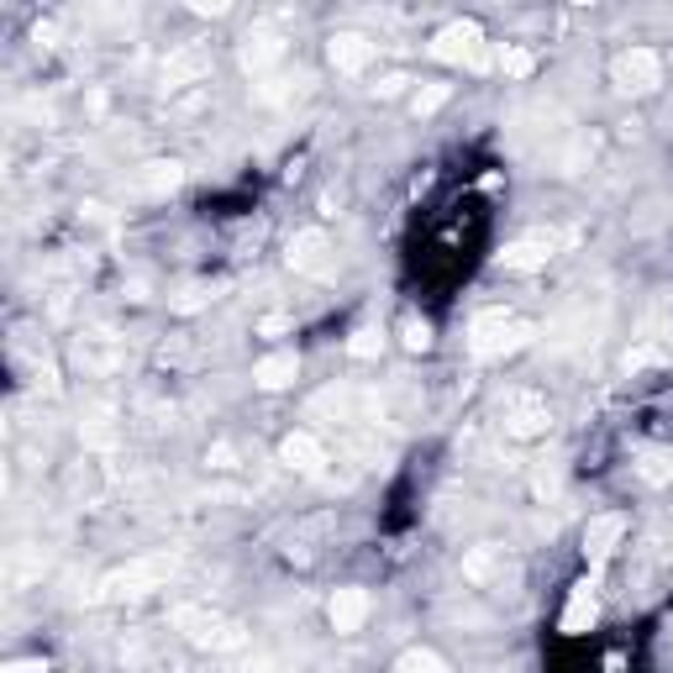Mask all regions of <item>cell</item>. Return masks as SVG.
<instances>
[{"label":"cell","mask_w":673,"mask_h":673,"mask_svg":"<svg viewBox=\"0 0 673 673\" xmlns=\"http://www.w3.org/2000/svg\"><path fill=\"white\" fill-rule=\"evenodd\" d=\"M537 337V326L516 311H479L469 322V352L473 358H505V352H521Z\"/></svg>","instance_id":"cell-1"},{"label":"cell","mask_w":673,"mask_h":673,"mask_svg":"<svg viewBox=\"0 0 673 673\" xmlns=\"http://www.w3.org/2000/svg\"><path fill=\"white\" fill-rule=\"evenodd\" d=\"M175 574H179V553H147V557H132L117 574H106L100 594L106 600H132V594H147V589H164Z\"/></svg>","instance_id":"cell-2"},{"label":"cell","mask_w":673,"mask_h":673,"mask_svg":"<svg viewBox=\"0 0 673 673\" xmlns=\"http://www.w3.org/2000/svg\"><path fill=\"white\" fill-rule=\"evenodd\" d=\"M432 59L453 63V69H490L484 27H479V22H447V27L432 37Z\"/></svg>","instance_id":"cell-3"},{"label":"cell","mask_w":673,"mask_h":673,"mask_svg":"<svg viewBox=\"0 0 673 673\" xmlns=\"http://www.w3.org/2000/svg\"><path fill=\"white\" fill-rule=\"evenodd\" d=\"M500 426H505V437L531 442V437H542V432L553 426V410H548L542 395H531V389H510L505 406H500Z\"/></svg>","instance_id":"cell-4"},{"label":"cell","mask_w":673,"mask_h":673,"mask_svg":"<svg viewBox=\"0 0 673 673\" xmlns=\"http://www.w3.org/2000/svg\"><path fill=\"white\" fill-rule=\"evenodd\" d=\"M285 264H290L300 279H332V268H337V259H332V237H326L322 227L295 232L290 248H285Z\"/></svg>","instance_id":"cell-5"},{"label":"cell","mask_w":673,"mask_h":673,"mask_svg":"<svg viewBox=\"0 0 673 673\" xmlns=\"http://www.w3.org/2000/svg\"><path fill=\"white\" fill-rule=\"evenodd\" d=\"M557 248H563L557 232H527V237H516V242H505L495 253V264L505 268V274H537V268L553 264Z\"/></svg>","instance_id":"cell-6"},{"label":"cell","mask_w":673,"mask_h":673,"mask_svg":"<svg viewBox=\"0 0 673 673\" xmlns=\"http://www.w3.org/2000/svg\"><path fill=\"white\" fill-rule=\"evenodd\" d=\"M611 85L626 89V95H652V89L663 85V59L652 48H626L611 63Z\"/></svg>","instance_id":"cell-7"},{"label":"cell","mask_w":673,"mask_h":673,"mask_svg":"<svg viewBox=\"0 0 673 673\" xmlns=\"http://www.w3.org/2000/svg\"><path fill=\"white\" fill-rule=\"evenodd\" d=\"M600 326H605V305L589 316V300H579V305H568V311L548 326V352L585 348V342H594V332H600Z\"/></svg>","instance_id":"cell-8"},{"label":"cell","mask_w":673,"mask_h":673,"mask_svg":"<svg viewBox=\"0 0 673 673\" xmlns=\"http://www.w3.org/2000/svg\"><path fill=\"white\" fill-rule=\"evenodd\" d=\"M175 626H179V632H184V637H190L195 647H216V652H227V647L242 642V632H237V626L227 621V615L190 611V605H184V611L175 615Z\"/></svg>","instance_id":"cell-9"},{"label":"cell","mask_w":673,"mask_h":673,"mask_svg":"<svg viewBox=\"0 0 673 673\" xmlns=\"http://www.w3.org/2000/svg\"><path fill=\"white\" fill-rule=\"evenodd\" d=\"M285 53H290V43H285V32L274 27V22H259V27L242 37V69H248V74H259V80H264L268 69L285 59Z\"/></svg>","instance_id":"cell-10"},{"label":"cell","mask_w":673,"mask_h":673,"mask_svg":"<svg viewBox=\"0 0 673 673\" xmlns=\"http://www.w3.org/2000/svg\"><path fill=\"white\" fill-rule=\"evenodd\" d=\"M211 74V48L205 43H184L164 59V89H184V85H201Z\"/></svg>","instance_id":"cell-11"},{"label":"cell","mask_w":673,"mask_h":673,"mask_svg":"<svg viewBox=\"0 0 673 673\" xmlns=\"http://www.w3.org/2000/svg\"><path fill=\"white\" fill-rule=\"evenodd\" d=\"M279 464L295 473H305V479H322L326 473V447L311 432H290V437L279 442Z\"/></svg>","instance_id":"cell-12"},{"label":"cell","mask_w":673,"mask_h":673,"mask_svg":"<svg viewBox=\"0 0 673 673\" xmlns=\"http://www.w3.org/2000/svg\"><path fill=\"white\" fill-rule=\"evenodd\" d=\"M326 59H332V69H337V74H363V69L374 63V43H369L363 32H332Z\"/></svg>","instance_id":"cell-13"},{"label":"cell","mask_w":673,"mask_h":673,"mask_svg":"<svg viewBox=\"0 0 673 673\" xmlns=\"http://www.w3.org/2000/svg\"><path fill=\"white\" fill-rule=\"evenodd\" d=\"M594 615H600V585L579 579L574 594H568V605H563V637H585L589 626H594Z\"/></svg>","instance_id":"cell-14"},{"label":"cell","mask_w":673,"mask_h":673,"mask_svg":"<svg viewBox=\"0 0 673 673\" xmlns=\"http://www.w3.org/2000/svg\"><path fill=\"white\" fill-rule=\"evenodd\" d=\"M311 410L316 416H337V421H363V416H374L380 410V400L374 395H363V389H322L316 400H311Z\"/></svg>","instance_id":"cell-15"},{"label":"cell","mask_w":673,"mask_h":673,"mask_svg":"<svg viewBox=\"0 0 673 673\" xmlns=\"http://www.w3.org/2000/svg\"><path fill=\"white\" fill-rule=\"evenodd\" d=\"M621 537H626V516H621V510H611V516H594V521L585 527V557L600 568V563L621 548Z\"/></svg>","instance_id":"cell-16"},{"label":"cell","mask_w":673,"mask_h":673,"mask_svg":"<svg viewBox=\"0 0 673 673\" xmlns=\"http://www.w3.org/2000/svg\"><path fill=\"white\" fill-rule=\"evenodd\" d=\"M326 615H332V632H337V637H352V632L369 621V589H337Z\"/></svg>","instance_id":"cell-17"},{"label":"cell","mask_w":673,"mask_h":673,"mask_svg":"<svg viewBox=\"0 0 673 673\" xmlns=\"http://www.w3.org/2000/svg\"><path fill=\"white\" fill-rule=\"evenodd\" d=\"M295 374H300V358L295 352H268L264 363L253 369V384L259 389H285V384H295Z\"/></svg>","instance_id":"cell-18"},{"label":"cell","mask_w":673,"mask_h":673,"mask_svg":"<svg viewBox=\"0 0 673 673\" xmlns=\"http://www.w3.org/2000/svg\"><path fill=\"white\" fill-rule=\"evenodd\" d=\"M179 179H184V169H179L175 158H153V164L137 169V190H147V195H169V190H179Z\"/></svg>","instance_id":"cell-19"},{"label":"cell","mask_w":673,"mask_h":673,"mask_svg":"<svg viewBox=\"0 0 673 673\" xmlns=\"http://www.w3.org/2000/svg\"><path fill=\"white\" fill-rule=\"evenodd\" d=\"M637 479L652 484V490L673 484V447H647L642 458H637Z\"/></svg>","instance_id":"cell-20"},{"label":"cell","mask_w":673,"mask_h":673,"mask_svg":"<svg viewBox=\"0 0 673 673\" xmlns=\"http://www.w3.org/2000/svg\"><path fill=\"white\" fill-rule=\"evenodd\" d=\"M500 74L505 80H531V69H537V59H531L527 48H500Z\"/></svg>","instance_id":"cell-21"},{"label":"cell","mask_w":673,"mask_h":673,"mask_svg":"<svg viewBox=\"0 0 673 673\" xmlns=\"http://www.w3.org/2000/svg\"><path fill=\"white\" fill-rule=\"evenodd\" d=\"M395 669H426V673H442L447 669V658H442V652H432V647H410V652H400V658H395Z\"/></svg>","instance_id":"cell-22"},{"label":"cell","mask_w":673,"mask_h":673,"mask_svg":"<svg viewBox=\"0 0 673 673\" xmlns=\"http://www.w3.org/2000/svg\"><path fill=\"white\" fill-rule=\"evenodd\" d=\"M85 442H95V447H111V442H117V421H111V410H95V416H89Z\"/></svg>","instance_id":"cell-23"},{"label":"cell","mask_w":673,"mask_h":673,"mask_svg":"<svg viewBox=\"0 0 673 673\" xmlns=\"http://www.w3.org/2000/svg\"><path fill=\"white\" fill-rule=\"evenodd\" d=\"M447 95H453V85H426L421 95H416V106H410V111H416V117H437L442 106H447Z\"/></svg>","instance_id":"cell-24"},{"label":"cell","mask_w":673,"mask_h":673,"mask_svg":"<svg viewBox=\"0 0 673 673\" xmlns=\"http://www.w3.org/2000/svg\"><path fill=\"white\" fill-rule=\"evenodd\" d=\"M380 348H384V337L374 332V326H358V332L348 337V352H352V358H380Z\"/></svg>","instance_id":"cell-25"},{"label":"cell","mask_w":673,"mask_h":673,"mask_svg":"<svg viewBox=\"0 0 673 673\" xmlns=\"http://www.w3.org/2000/svg\"><path fill=\"white\" fill-rule=\"evenodd\" d=\"M400 337H406V348H410V352H426V348H432V326L421 322V316H406Z\"/></svg>","instance_id":"cell-26"},{"label":"cell","mask_w":673,"mask_h":673,"mask_svg":"<svg viewBox=\"0 0 673 673\" xmlns=\"http://www.w3.org/2000/svg\"><path fill=\"white\" fill-rule=\"evenodd\" d=\"M589 158H594V137H579V143H574L568 153H563V175H579V169H585Z\"/></svg>","instance_id":"cell-27"},{"label":"cell","mask_w":673,"mask_h":673,"mask_svg":"<svg viewBox=\"0 0 673 673\" xmlns=\"http://www.w3.org/2000/svg\"><path fill=\"white\" fill-rule=\"evenodd\" d=\"M190 11H201V16H221V11H232V0H184Z\"/></svg>","instance_id":"cell-28"},{"label":"cell","mask_w":673,"mask_h":673,"mask_svg":"<svg viewBox=\"0 0 673 673\" xmlns=\"http://www.w3.org/2000/svg\"><path fill=\"white\" fill-rule=\"evenodd\" d=\"M290 316H264V322H259V337H279V332H290Z\"/></svg>","instance_id":"cell-29"},{"label":"cell","mask_w":673,"mask_h":673,"mask_svg":"<svg viewBox=\"0 0 673 673\" xmlns=\"http://www.w3.org/2000/svg\"><path fill=\"white\" fill-rule=\"evenodd\" d=\"M201 305H205V290H184L175 300V311H201Z\"/></svg>","instance_id":"cell-30"},{"label":"cell","mask_w":673,"mask_h":673,"mask_svg":"<svg viewBox=\"0 0 673 673\" xmlns=\"http://www.w3.org/2000/svg\"><path fill=\"white\" fill-rule=\"evenodd\" d=\"M32 669H43L37 658H16V663H5V673H32Z\"/></svg>","instance_id":"cell-31"}]
</instances>
